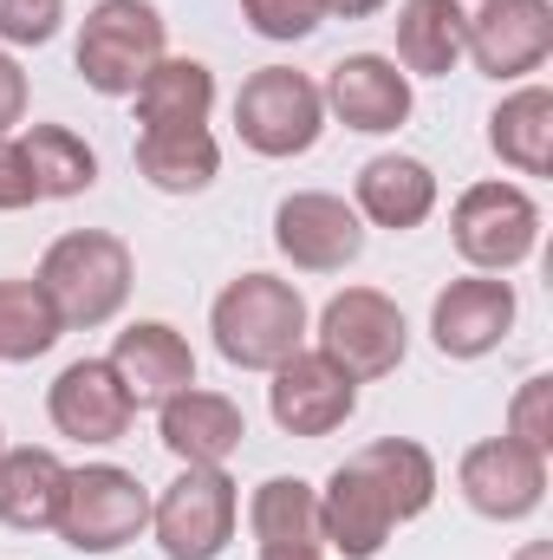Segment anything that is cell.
<instances>
[{"mask_svg":"<svg viewBox=\"0 0 553 560\" xmlns=\"http://www.w3.org/2000/svg\"><path fill=\"white\" fill-rule=\"evenodd\" d=\"M398 72L404 79H449L462 66V33H469V7L462 0H398Z\"/></svg>","mask_w":553,"mask_h":560,"instance_id":"44dd1931","label":"cell"},{"mask_svg":"<svg viewBox=\"0 0 553 560\" xmlns=\"http://www.w3.org/2000/svg\"><path fill=\"white\" fill-rule=\"evenodd\" d=\"M553 52V0H482L462 33V59L495 85H528Z\"/></svg>","mask_w":553,"mask_h":560,"instance_id":"9c48e42d","label":"cell"},{"mask_svg":"<svg viewBox=\"0 0 553 560\" xmlns=\"http://www.w3.org/2000/svg\"><path fill=\"white\" fill-rule=\"evenodd\" d=\"M261 560H332L326 548H261Z\"/></svg>","mask_w":553,"mask_h":560,"instance_id":"e575fe53","label":"cell"},{"mask_svg":"<svg viewBox=\"0 0 553 560\" xmlns=\"http://www.w3.org/2000/svg\"><path fill=\"white\" fill-rule=\"evenodd\" d=\"M209 332H215V352L235 365V372H274L280 359H293L313 332L306 319V293L280 275H235L215 306H209Z\"/></svg>","mask_w":553,"mask_h":560,"instance_id":"6da1fadb","label":"cell"},{"mask_svg":"<svg viewBox=\"0 0 553 560\" xmlns=\"http://www.w3.org/2000/svg\"><path fill=\"white\" fill-rule=\"evenodd\" d=\"M268 378H274V385H268V411H274V423L286 436L319 443V436L345 430L352 411H358V385H352L319 346H299L293 359H280Z\"/></svg>","mask_w":553,"mask_h":560,"instance_id":"7c38bea8","label":"cell"},{"mask_svg":"<svg viewBox=\"0 0 553 560\" xmlns=\"http://www.w3.org/2000/svg\"><path fill=\"white\" fill-rule=\"evenodd\" d=\"M66 502V463L46 443H7L0 450V522L20 535H46Z\"/></svg>","mask_w":553,"mask_h":560,"instance_id":"ffe728a7","label":"cell"},{"mask_svg":"<svg viewBox=\"0 0 553 560\" xmlns=\"http://www.w3.org/2000/svg\"><path fill=\"white\" fill-rule=\"evenodd\" d=\"M391 0H319V13H332V20H372V13H385Z\"/></svg>","mask_w":553,"mask_h":560,"instance_id":"836d02e7","label":"cell"},{"mask_svg":"<svg viewBox=\"0 0 553 560\" xmlns=\"http://www.w3.org/2000/svg\"><path fill=\"white\" fill-rule=\"evenodd\" d=\"M319 352L352 378V385H372V378H391L411 352V326H404V306L378 287H345L326 300L319 313Z\"/></svg>","mask_w":553,"mask_h":560,"instance_id":"52a82bcc","label":"cell"},{"mask_svg":"<svg viewBox=\"0 0 553 560\" xmlns=\"http://www.w3.org/2000/svg\"><path fill=\"white\" fill-rule=\"evenodd\" d=\"M515 560H553V541H528V548H521Z\"/></svg>","mask_w":553,"mask_h":560,"instance_id":"d590c367","label":"cell"},{"mask_svg":"<svg viewBox=\"0 0 553 560\" xmlns=\"http://www.w3.org/2000/svg\"><path fill=\"white\" fill-rule=\"evenodd\" d=\"M131 98H138V125L143 131L209 125V112H215V72H209L202 59H176V52H163V59L143 72V85L131 92Z\"/></svg>","mask_w":553,"mask_h":560,"instance_id":"d4e9b609","label":"cell"},{"mask_svg":"<svg viewBox=\"0 0 553 560\" xmlns=\"http://www.w3.org/2000/svg\"><path fill=\"white\" fill-rule=\"evenodd\" d=\"M105 365L118 372V385H125V398H131L138 411H156V405H169L183 385H196V346H189L169 319H131V326L111 339Z\"/></svg>","mask_w":553,"mask_h":560,"instance_id":"9a60e30c","label":"cell"},{"mask_svg":"<svg viewBox=\"0 0 553 560\" xmlns=\"http://www.w3.org/2000/svg\"><path fill=\"white\" fill-rule=\"evenodd\" d=\"M235 138L248 143L255 156H306L313 143L326 138V98L319 79L293 72V66H261L242 79L235 92Z\"/></svg>","mask_w":553,"mask_h":560,"instance_id":"8992f818","label":"cell"},{"mask_svg":"<svg viewBox=\"0 0 553 560\" xmlns=\"http://www.w3.org/2000/svg\"><path fill=\"white\" fill-rule=\"evenodd\" d=\"M242 20H248V33H261L274 46H299L319 33L326 13H319V0H242Z\"/></svg>","mask_w":553,"mask_h":560,"instance_id":"f1b7e54d","label":"cell"},{"mask_svg":"<svg viewBox=\"0 0 553 560\" xmlns=\"http://www.w3.org/2000/svg\"><path fill=\"white\" fill-rule=\"evenodd\" d=\"M456 489L482 522H528L548 502V456L515 436H482L462 450Z\"/></svg>","mask_w":553,"mask_h":560,"instance_id":"8fae6325","label":"cell"},{"mask_svg":"<svg viewBox=\"0 0 553 560\" xmlns=\"http://www.w3.org/2000/svg\"><path fill=\"white\" fill-rule=\"evenodd\" d=\"M248 528H255V548H326L319 541V489L299 476H268L248 495Z\"/></svg>","mask_w":553,"mask_h":560,"instance_id":"4316f807","label":"cell"},{"mask_svg":"<svg viewBox=\"0 0 553 560\" xmlns=\"http://www.w3.org/2000/svg\"><path fill=\"white\" fill-rule=\"evenodd\" d=\"M489 150L515 176H548L553 170V92L548 85H515L489 112Z\"/></svg>","mask_w":553,"mask_h":560,"instance_id":"cb8c5ba5","label":"cell"},{"mask_svg":"<svg viewBox=\"0 0 553 560\" xmlns=\"http://www.w3.org/2000/svg\"><path fill=\"white\" fill-rule=\"evenodd\" d=\"M66 0H0V46H52Z\"/></svg>","mask_w":553,"mask_h":560,"instance_id":"4dcf8cb0","label":"cell"},{"mask_svg":"<svg viewBox=\"0 0 553 560\" xmlns=\"http://www.w3.org/2000/svg\"><path fill=\"white\" fill-rule=\"evenodd\" d=\"M319 98H326V118H339L358 138H391L398 125H411V105H416L411 79L398 72L391 52H345L326 72Z\"/></svg>","mask_w":553,"mask_h":560,"instance_id":"5bb4252c","label":"cell"},{"mask_svg":"<svg viewBox=\"0 0 553 560\" xmlns=\"http://www.w3.org/2000/svg\"><path fill=\"white\" fill-rule=\"evenodd\" d=\"M449 242L475 275H515L541 248V202L521 183H469L449 209Z\"/></svg>","mask_w":553,"mask_h":560,"instance_id":"277c9868","label":"cell"},{"mask_svg":"<svg viewBox=\"0 0 553 560\" xmlns=\"http://www.w3.org/2000/svg\"><path fill=\"white\" fill-rule=\"evenodd\" d=\"M39 287L59 306L66 332H98L125 313L131 280H138V255L125 235L111 229H66L46 255H39Z\"/></svg>","mask_w":553,"mask_h":560,"instance_id":"7a4b0ae2","label":"cell"},{"mask_svg":"<svg viewBox=\"0 0 553 560\" xmlns=\"http://www.w3.org/2000/svg\"><path fill=\"white\" fill-rule=\"evenodd\" d=\"M66 339L59 306L46 300V287L26 275L0 280V365H33Z\"/></svg>","mask_w":553,"mask_h":560,"instance_id":"484cf974","label":"cell"},{"mask_svg":"<svg viewBox=\"0 0 553 560\" xmlns=\"http://www.w3.org/2000/svg\"><path fill=\"white\" fill-rule=\"evenodd\" d=\"M345 463H352L378 495H385V509H391V522H398V528L416 522V515L436 502V456H430L416 436H378V443L352 450Z\"/></svg>","mask_w":553,"mask_h":560,"instance_id":"603a6c76","label":"cell"},{"mask_svg":"<svg viewBox=\"0 0 553 560\" xmlns=\"http://www.w3.org/2000/svg\"><path fill=\"white\" fill-rule=\"evenodd\" d=\"M20 118H26V72H20V59L0 46V138H13Z\"/></svg>","mask_w":553,"mask_h":560,"instance_id":"d6a6232c","label":"cell"},{"mask_svg":"<svg viewBox=\"0 0 553 560\" xmlns=\"http://www.w3.org/2000/svg\"><path fill=\"white\" fill-rule=\"evenodd\" d=\"M352 209H358V222H372V229L411 235V229L430 222V209H436V170H430L423 156H398V150H385V156H372V163L358 170V183H352Z\"/></svg>","mask_w":553,"mask_h":560,"instance_id":"d6986e66","label":"cell"},{"mask_svg":"<svg viewBox=\"0 0 553 560\" xmlns=\"http://www.w3.org/2000/svg\"><path fill=\"white\" fill-rule=\"evenodd\" d=\"M46 418L72 443H118L138 418V405L125 398V385H118V372L105 359H72L46 385Z\"/></svg>","mask_w":553,"mask_h":560,"instance_id":"e0dca14e","label":"cell"},{"mask_svg":"<svg viewBox=\"0 0 553 560\" xmlns=\"http://www.w3.org/2000/svg\"><path fill=\"white\" fill-rule=\"evenodd\" d=\"M163 52H169V20L156 0H98L79 26L72 66L98 98H131Z\"/></svg>","mask_w":553,"mask_h":560,"instance_id":"3957f363","label":"cell"},{"mask_svg":"<svg viewBox=\"0 0 553 560\" xmlns=\"http://www.w3.org/2000/svg\"><path fill=\"white\" fill-rule=\"evenodd\" d=\"M515 280L508 275H462L430 300V346L443 359H489L515 332Z\"/></svg>","mask_w":553,"mask_h":560,"instance_id":"4fadbf2b","label":"cell"},{"mask_svg":"<svg viewBox=\"0 0 553 560\" xmlns=\"http://www.w3.org/2000/svg\"><path fill=\"white\" fill-rule=\"evenodd\" d=\"M508 436L528 443V450H541V456H553V378L548 372L521 378V392L508 405Z\"/></svg>","mask_w":553,"mask_h":560,"instance_id":"f546056e","label":"cell"},{"mask_svg":"<svg viewBox=\"0 0 553 560\" xmlns=\"http://www.w3.org/2000/svg\"><path fill=\"white\" fill-rule=\"evenodd\" d=\"M391 535H398V522H391L385 495H378L352 463H339V469L326 476V489H319V541H326V555L378 560Z\"/></svg>","mask_w":553,"mask_h":560,"instance_id":"ac0fdd59","label":"cell"},{"mask_svg":"<svg viewBox=\"0 0 553 560\" xmlns=\"http://www.w3.org/2000/svg\"><path fill=\"white\" fill-rule=\"evenodd\" d=\"M26 163H33V183H39V202H72L98 183V150L79 138L72 125H26Z\"/></svg>","mask_w":553,"mask_h":560,"instance_id":"83f0119b","label":"cell"},{"mask_svg":"<svg viewBox=\"0 0 553 560\" xmlns=\"http://www.w3.org/2000/svg\"><path fill=\"white\" fill-rule=\"evenodd\" d=\"M274 248L299 275H345L365 255V222L332 189H293L274 209Z\"/></svg>","mask_w":553,"mask_h":560,"instance_id":"30bf717a","label":"cell"},{"mask_svg":"<svg viewBox=\"0 0 553 560\" xmlns=\"http://www.w3.org/2000/svg\"><path fill=\"white\" fill-rule=\"evenodd\" d=\"M33 202H39V183H33L26 150H20V138H0V215L33 209Z\"/></svg>","mask_w":553,"mask_h":560,"instance_id":"1f68e13d","label":"cell"},{"mask_svg":"<svg viewBox=\"0 0 553 560\" xmlns=\"http://www.w3.org/2000/svg\"><path fill=\"white\" fill-rule=\"evenodd\" d=\"M0 450H7V430H0Z\"/></svg>","mask_w":553,"mask_h":560,"instance_id":"8d00e7d4","label":"cell"},{"mask_svg":"<svg viewBox=\"0 0 553 560\" xmlns=\"http://www.w3.org/2000/svg\"><path fill=\"white\" fill-rule=\"evenodd\" d=\"M242 489L228 469H183L163 495H150V535L163 560H215L235 541Z\"/></svg>","mask_w":553,"mask_h":560,"instance_id":"ba28073f","label":"cell"},{"mask_svg":"<svg viewBox=\"0 0 553 560\" xmlns=\"http://www.w3.org/2000/svg\"><path fill=\"white\" fill-rule=\"evenodd\" d=\"M143 528H150V489L138 482V469H125V463L66 469V502H59L52 535L72 555H118Z\"/></svg>","mask_w":553,"mask_h":560,"instance_id":"5b68a950","label":"cell"},{"mask_svg":"<svg viewBox=\"0 0 553 560\" xmlns=\"http://www.w3.org/2000/svg\"><path fill=\"white\" fill-rule=\"evenodd\" d=\"M138 176L156 196H202L222 176V143H215L209 125L138 131Z\"/></svg>","mask_w":553,"mask_h":560,"instance_id":"7402d4cb","label":"cell"},{"mask_svg":"<svg viewBox=\"0 0 553 560\" xmlns=\"http://www.w3.org/2000/svg\"><path fill=\"white\" fill-rule=\"evenodd\" d=\"M248 418L228 392L209 385H183L169 405H156V443L183 463V469H228V456L242 450Z\"/></svg>","mask_w":553,"mask_h":560,"instance_id":"2e32d148","label":"cell"}]
</instances>
